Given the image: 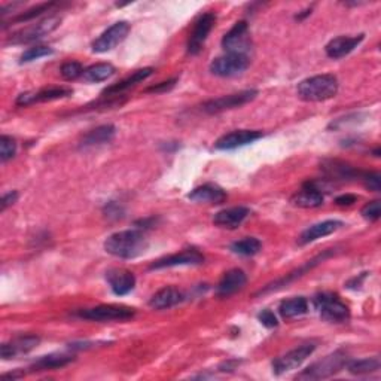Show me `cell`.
Listing matches in <instances>:
<instances>
[{"mask_svg": "<svg viewBox=\"0 0 381 381\" xmlns=\"http://www.w3.org/2000/svg\"><path fill=\"white\" fill-rule=\"evenodd\" d=\"M147 238L141 229L119 231L105 241V250L121 259H134L146 252Z\"/></svg>", "mask_w": 381, "mask_h": 381, "instance_id": "cell-1", "label": "cell"}, {"mask_svg": "<svg viewBox=\"0 0 381 381\" xmlns=\"http://www.w3.org/2000/svg\"><path fill=\"white\" fill-rule=\"evenodd\" d=\"M296 92L304 101H327L337 96L338 79L331 73L307 78L300 82Z\"/></svg>", "mask_w": 381, "mask_h": 381, "instance_id": "cell-2", "label": "cell"}, {"mask_svg": "<svg viewBox=\"0 0 381 381\" xmlns=\"http://www.w3.org/2000/svg\"><path fill=\"white\" fill-rule=\"evenodd\" d=\"M349 362V358L346 353L336 351L332 355H328L322 360L316 362V364L310 365L307 369L298 375L300 380H322L336 375L342 368H346Z\"/></svg>", "mask_w": 381, "mask_h": 381, "instance_id": "cell-3", "label": "cell"}, {"mask_svg": "<svg viewBox=\"0 0 381 381\" xmlns=\"http://www.w3.org/2000/svg\"><path fill=\"white\" fill-rule=\"evenodd\" d=\"M314 307L319 311L320 318L332 322V323H341L346 322L350 318L349 307L344 304L338 295L331 292H322L314 296Z\"/></svg>", "mask_w": 381, "mask_h": 381, "instance_id": "cell-4", "label": "cell"}, {"mask_svg": "<svg viewBox=\"0 0 381 381\" xmlns=\"http://www.w3.org/2000/svg\"><path fill=\"white\" fill-rule=\"evenodd\" d=\"M61 18L57 15H51L46 17L43 20L38 21L36 24H32L27 29H23L20 32L14 33L11 38H9V42L14 45H23V43H30L42 39L43 36H48L51 32H54L57 27L60 25Z\"/></svg>", "mask_w": 381, "mask_h": 381, "instance_id": "cell-5", "label": "cell"}, {"mask_svg": "<svg viewBox=\"0 0 381 381\" xmlns=\"http://www.w3.org/2000/svg\"><path fill=\"white\" fill-rule=\"evenodd\" d=\"M76 314L81 319L94 322H123L134 318V310L123 305H97L92 309L79 310Z\"/></svg>", "mask_w": 381, "mask_h": 381, "instance_id": "cell-6", "label": "cell"}, {"mask_svg": "<svg viewBox=\"0 0 381 381\" xmlns=\"http://www.w3.org/2000/svg\"><path fill=\"white\" fill-rule=\"evenodd\" d=\"M222 46L228 54L246 55L252 51V39H250L249 24L246 21H238L222 39Z\"/></svg>", "mask_w": 381, "mask_h": 381, "instance_id": "cell-7", "label": "cell"}, {"mask_svg": "<svg viewBox=\"0 0 381 381\" xmlns=\"http://www.w3.org/2000/svg\"><path fill=\"white\" fill-rule=\"evenodd\" d=\"M250 66V59L246 55L237 54H225L212 61L210 72L215 76L220 78H232L245 73Z\"/></svg>", "mask_w": 381, "mask_h": 381, "instance_id": "cell-8", "label": "cell"}, {"mask_svg": "<svg viewBox=\"0 0 381 381\" xmlns=\"http://www.w3.org/2000/svg\"><path fill=\"white\" fill-rule=\"evenodd\" d=\"M256 96H258V91H255V90L240 91V92H236V94L222 96V97L206 101V103L203 105V110L210 115L220 114V112H224V110L245 106L249 103V101H252Z\"/></svg>", "mask_w": 381, "mask_h": 381, "instance_id": "cell-9", "label": "cell"}, {"mask_svg": "<svg viewBox=\"0 0 381 381\" xmlns=\"http://www.w3.org/2000/svg\"><path fill=\"white\" fill-rule=\"evenodd\" d=\"M314 349V344H304V346L287 351L286 355L278 356L273 360V373L276 375H282L285 373H289V371L295 368H298L304 360H307V358H310L313 355Z\"/></svg>", "mask_w": 381, "mask_h": 381, "instance_id": "cell-10", "label": "cell"}, {"mask_svg": "<svg viewBox=\"0 0 381 381\" xmlns=\"http://www.w3.org/2000/svg\"><path fill=\"white\" fill-rule=\"evenodd\" d=\"M130 33V24L127 21H118L110 25L106 32L101 33L99 38L92 42V51L94 52H107L114 50L123 42Z\"/></svg>", "mask_w": 381, "mask_h": 381, "instance_id": "cell-11", "label": "cell"}, {"mask_svg": "<svg viewBox=\"0 0 381 381\" xmlns=\"http://www.w3.org/2000/svg\"><path fill=\"white\" fill-rule=\"evenodd\" d=\"M215 23H216V15L213 12H207L198 18V21L195 23L194 30L188 41V52L191 55H197L203 50V45L206 42L207 36L212 32Z\"/></svg>", "mask_w": 381, "mask_h": 381, "instance_id": "cell-12", "label": "cell"}, {"mask_svg": "<svg viewBox=\"0 0 381 381\" xmlns=\"http://www.w3.org/2000/svg\"><path fill=\"white\" fill-rule=\"evenodd\" d=\"M261 137L262 133L256 132V130H236V132H231L219 137L215 143V147L220 151L237 150V147L256 142Z\"/></svg>", "mask_w": 381, "mask_h": 381, "instance_id": "cell-13", "label": "cell"}, {"mask_svg": "<svg viewBox=\"0 0 381 381\" xmlns=\"http://www.w3.org/2000/svg\"><path fill=\"white\" fill-rule=\"evenodd\" d=\"M41 338L38 336H21L11 340L9 342H3L0 347V356L2 359H15L25 353L32 351L39 346Z\"/></svg>", "mask_w": 381, "mask_h": 381, "instance_id": "cell-14", "label": "cell"}, {"mask_svg": "<svg viewBox=\"0 0 381 381\" xmlns=\"http://www.w3.org/2000/svg\"><path fill=\"white\" fill-rule=\"evenodd\" d=\"M204 262V256L195 249L183 250L181 254L169 255L165 258L158 259L150 268L151 269H161V268H172V267H181V265H201Z\"/></svg>", "mask_w": 381, "mask_h": 381, "instance_id": "cell-15", "label": "cell"}, {"mask_svg": "<svg viewBox=\"0 0 381 381\" xmlns=\"http://www.w3.org/2000/svg\"><path fill=\"white\" fill-rule=\"evenodd\" d=\"M106 280L110 289L118 296L132 292L136 286V277L125 268H112L106 273Z\"/></svg>", "mask_w": 381, "mask_h": 381, "instance_id": "cell-16", "label": "cell"}, {"mask_svg": "<svg viewBox=\"0 0 381 381\" xmlns=\"http://www.w3.org/2000/svg\"><path fill=\"white\" fill-rule=\"evenodd\" d=\"M72 96V90L69 88H45L41 91H33V92H23V94L18 96L17 105L18 106H29L33 103H41V101H52V100H60L64 97Z\"/></svg>", "mask_w": 381, "mask_h": 381, "instance_id": "cell-17", "label": "cell"}, {"mask_svg": "<svg viewBox=\"0 0 381 381\" xmlns=\"http://www.w3.org/2000/svg\"><path fill=\"white\" fill-rule=\"evenodd\" d=\"M247 283V276L240 268H232L224 274L218 285V296L219 298H228L236 292L241 291Z\"/></svg>", "mask_w": 381, "mask_h": 381, "instance_id": "cell-18", "label": "cell"}, {"mask_svg": "<svg viewBox=\"0 0 381 381\" xmlns=\"http://www.w3.org/2000/svg\"><path fill=\"white\" fill-rule=\"evenodd\" d=\"M365 34H359V36H340V38L332 39L325 51H327V55L329 59L333 60H340L342 57H346L351 51H355L360 42L364 41Z\"/></svg>", "mask_w": 381, "mask_h": 381, "instance_id": "cell-19", "label": "cell"}, {"mask_svg": "<svg viewBox=\"0 0 381 381\" xmlns=\"http://www.w3.org/2000/svg\"><path fill=\"white\" fill-rule=\"evenodd\" d=\"M249 215H250V210L247 207H243V206L229 207L216 213L215 218H213V224L220 228L236 229L243 224Z\"/></svg>", "mask_w": 381, "mask_h": 381, "instance_id": "cell-20", "label": "cell"}, {"mask_svg": "<svg viewBox=\"0 0 381 381\" xmlns=\"http://www.w3.org/2000/svg\"><path fill=\"white\" fill-rule=\"evenodd\" d=\"M325 195L318 188H314L310 182H305L301 191L292 195L291 203L296 207L302 209H316L323 204Z\"/></svg>", "mask_w": 381, "mask_h": 381, "instance_id": "cell-21", "label": "cell"}, {"mask_svg": "<svg viewBox=\"0 0 381 381\" xmlns=\"http://www.w3.org/2000/svg\"><path fill=\"white\" fill-rule=\"evenodd\" d=\"M185 300L183 294L173 286H165L163 289L152 295L150 300V307L154 310H169Z\"/></svg>", "mask_w": 381, "mask_h": 381, "instance_id": "cell-22", "label": "cell"}, {"mask_svg": "<svg viewBox=\"0 0 381 381\" xmlns=\"http://www.w3.org/2000/svg\"><path fill=\"white\" fill-rule=\"evenodd\" d=\"M116 134V128L110 124L106 125H100L94 130H91L90 133L82 137L81 141V150H88V147H96L110 143L114 141V137Z\"/></svg>", "mask_w": 381, "mask_h": 381, "instance_id": "cell-23", "label": "cell"}, {"mask_svg": "<svg viewBox=\"0 0 381 381\" xmlns=\"http://www.w3.org/2000/svg\"><path fill=\"white\" fill-rule=\"evenodd\" d=\"M341 227H342V222L340 220H325V222H320V224H316L302 232L300 237V245H309L322 237L331 236L332 232H336Z\"/></svg>", "mask_w": 381, "mask_h": 381, "instance_id": "cell-24", "label": "cell"}, {"mask_svg": "<svg viewBox=\"0 0 381 381\" xmlns=\"http://www.w3.org/2000/svg\"><path fill=\"white\" fill-rule=\"evenodd\" d=\"M188 198L195 203H209V204H220L227 200L225 191L216 187V185H203V187L195 188Z\"/></svg>", "mask_w": 381, "mask_h": 381, "instance_id": "cell-25", "label": "cell"}, {"mask_svg": "<svg viewBox=\"0 0 381 381\" xmlns=\"http://www.w3.org/2000/svg\"><path fill=\"white\" fill-rule=\"evenodd\" d=\"M323 172L327 173V176L332 181H349V179H355L360 178V174L356 169H353L351 165L333 160V161H327L323 163Z\"/></svg>", "mask_w": 381, "mask_h": 381, "instance_id": "cell-26", "label": "cell"}, {"mask_svg": "<svg viewBox=\"0 0 381 381\" xmlns=\"http://www.w3.org/2000/svg\"><path fill=\"white\" fill-rule=\"evenodd\" d=\"M154 73V69L152 68H145V69H141V70H137L134 72L132 76H128L125 78L124 81H121L118 83H115V85L112 87H109L103 91V96H118L121 94V92H124L130 88H133L136 87L137 83H141L143 81H146L147 78H150L151 75Z\"/></svg>", "mask_w": 381, "mask_h": 381, "instance_id": "cell-27", "label": "cell"}, {"mask_svg": "<svg viewBox=\"0 0 381 381\" xmlns=\"http://www.w3.org/2000/svg\"><path fill=\"white\" fill-rule=\"evenodd\" d=\"M73 362V356L64 355V353H52L48 356H42L32 365L30 371H52V369H60L63 367L69 365Z\"/></svg>", "mask_w": 381, "mask_h": 381, "instance_id": "cell-28", "label": "cell"}, {"mask_svg": "<svg viewBox=\"0 0 381 381\" xmlns=\"http://www.w3.org/2000/svg\"><path fill=\"white\" fill-rule=\"evenodd\" d=\"M278 311H280L285 319L298 318V316H302L309 311V302H307L304 296H294V298L282 301L280 307H278Z\"/></svg>", "mask_w": 381, "mask_h": 381, "instance_id": "cell-29", "label": "cell"}, {"mask_svg": "<svg viewBox=\"0 0 381 381\" xmlns=\"http://www.w3.org/2000/svg\"><path fill=\"white\" fill-rule=\"evenodd\" d=\"M331 254H332V252H327V254H323V255H320V256H318V258H314L313 261H309V262H307L305 265H302L301 268L296 269V271H294V273H291V274H287L285 278H280V280H277V282H276V283H273V285H268V286L265 287V289H264V291H261L259 294H265V292H268V291H276V289H278V287L286 286V285L289 283V282L295 280V278L301 277L304 273L309 271V269H311L313 267H316V265H318L319 262H322L323 259L327 258V256H329Z\"/></svg>", "mask_w": 381, "mask_h": 381, "instance_id": "cell-30", "label": "cell"}, {"mask_svg": "<svg viewBox=\"0 0 381 381\" xmlns=\"http://www.w3.org/2000/svg\"><path fill=\"white\" fill-rule=\"evenodd\" d=\"M115 68L112 66V64L109 63H99V64H94V66H90L88 69L83 70V75H82V79L87 81V82H103L106 79H109L110 76L115 75Z\"/></svg>", "mask_w": 381, "mask_h": 381, "instance_id": "cell-31", "label": "cell"}, {"mask_svg": "<svg viewBox=\"0 0 381 381\" xmlns=\"http://www.w3.org/2000/svg\"><path fill=\"white\" fill-rule=\"evenodd\" d=\"M347 369L351 374L355 375H365V374H373L377 373L380 369L381 364L378 358H367V359H360V360H351L347 362Z\"/></svg>", "mask_w": 381, "mask_h": 381, "instance_id": "cell-32", "label": "cell"}, {"mask_svg": "<svg viewBox=\"0 0 381 381\" xmlns=\"http://www.w3.org/2000/svg\"><path fill=\"white\" fill-rule=\"evenodd\" d=\"M261 249H262V243L255 237H246L231 245L232 254L241 255V256H254L261 252Z\"/></svg>", "mask_w": 381, "mask_h": 381, "instance_id": "cell-33", "label": "cell"}, {"mask_svg": "<svg viewBox=\"0 0 381 381\" xmlns=\"http://www.w3.org/2000/svg\"><path fill=\"white\" fill-rule=\"evenodd\" d=\"M55 6V3L52 2H48V3H41L38 6H34L32 9H29V11H25L23 14H20L18 17L12 18V23H25V21H30L33 20V18L42 15L43 12H48L50 9H52Z\"/></svg>", "mask_w": 381, "mask_h": 381, "instance_id": "cell-34", "label": "cell"}, {"mask_svg": "<svg viewBox=\"0 0 381 381\" xmlns=\"http://www.w3.org/2000/svg\"><path fill=\"white\" fill-rule=\"evenodd\" d=\"M83 66L81 63L78 61H68V63H64L61 69H60V73H61V76L66 79V81H75L78 78H81L83 75Z\"/></svg>", "mask_w": 381, "mask_h": 381, "instance_id": "cell-35", "label": "cell"}, {"mask_svg": "<svg viewBox=\"0 0 381 381\" xmlns=\"http://www.w3.org/2000/svg\"><path fill=\"white\" fill-rule=\"evenodd\" d=\"M17 154V143L12 137L2 136L0 137V160L6 163L14 158Z\"/></svg>", "mask_w": 381, "mask_h": 381, "instance_id": "cell-36", "label": "cell"}, {"mask_svg": "<svg viewBox=\"0 0 381 381\" xmlns=\"http://www.w3.org/2000/svg\"><path fill=\"white\" fill-rule=\"evenodd\" d=\"M52 52L54 51L52 48H50V46H43V45L33 46V48H29L21 55V63H30L34 60H39L42 57H48V55H51Z\"/></svg>", "mask_w": 381, "mask_h": 381, "instance_id": "cell-37", "label": "cell"}, {"mask_svg": "<svg viewBox=\"0 0 381 381\" xmlns=\"http://www.w3.org/2000/svg\"><path fill=\"white\" fill-rule=\"evenodd\" d=\"M362 216L371 222L378 220L381 216V203L378 200H374L365 204V207L362 209Z\"/></svg>", "mask_w": 381, "mask_h": 381, "instance_id": "cell-38", "label": "cell"}, {"mask_svg": "<svg viewBox=\"0 0 381 381\" xmlns=\"http://www.w3.org/2000/svg\"><path fill=\"white\" fill-rule=\"evenodd\" d=\"M360 179L364 181V185L374 192L381 191V176L378 173H362Z\"/></svg>", "mask_w": 381, "mask_h": 381, "instance_id": "cell-39", "label": "cell"}, {"mask_svg": "<svg viewBox=\"0 0 381 381\" xmlns=\"http://www.w3.org/2000/svg\"><path fill=\"white\" fill-rule=\"evenodd\" d=\"M176 82H178V79H170V81H167V82L156 83V85H154V87L146 88L145 92H155V94H160V92H167V91H170L176 85Z\"/></svg>", "mask_w": 381, "mask_h": 381, "instance_id": "cell-40", "label": "cell"}, {"mask_svg": "<svg viewBox=\"0 0 381 381\" xmlns=\"http://www.w3.org/2000/svg\"><path fill=\"white\" fill-rule=\"evenodd\" d=\"M259 320H261V323L267 328H276L278 325L277 318L271 310H264L261 314H259Z\"/></svg>", "mask_w": 381, "mask_h": 381, "instance_id": "cell-41", "label": "cell"}, {"mask_svg": "<svg viewBox=\"0 0 381 381\" xmlns=\"http://www.w3.org/2000/svg\"><path fill=\"white\" fill-rule=\"evenodd\" d=\"M17 198H18V192L17 191L5 194L3 197H2V201H0V210L5 212L9 206H12V204L17 201Z\"/></svg>", "mask_w": 381, "mask_h": 381, "instance_id": "cell-42", "label": "cell"}, {"mask_svg": "<svg viewBox=\"0 0 381 381\" xmlns=\"http://www.w3.org/2000/svg\"><path fill=\"white\" fill-rule=\"evenodd\" d=\"M356 201H358L356 195L344 194V195H340V197H337L336 204H337V206H351V204H355Z\"/></svg>", "mask_w": 381, "mask_h": 381, "instance_id": "cell-43", "label": "cell"}, {"mask_svg": "<svg viewBox=\"0 0 381 381\" xmlns=\"http://www.w3.org/2000/svg\"><path fill=\"white\" fill-rule=\"evenodd\" d=\"M105 212H106V216H109V218H123L124 215H123V209H121L119 206H118V204H115V203H110L109 204V206H106V209H105Z\"/></svg>", "mask_w": 381, "mask_h": 381, "instance_id": "cell-44", "label": "cell"}]
</instances>
